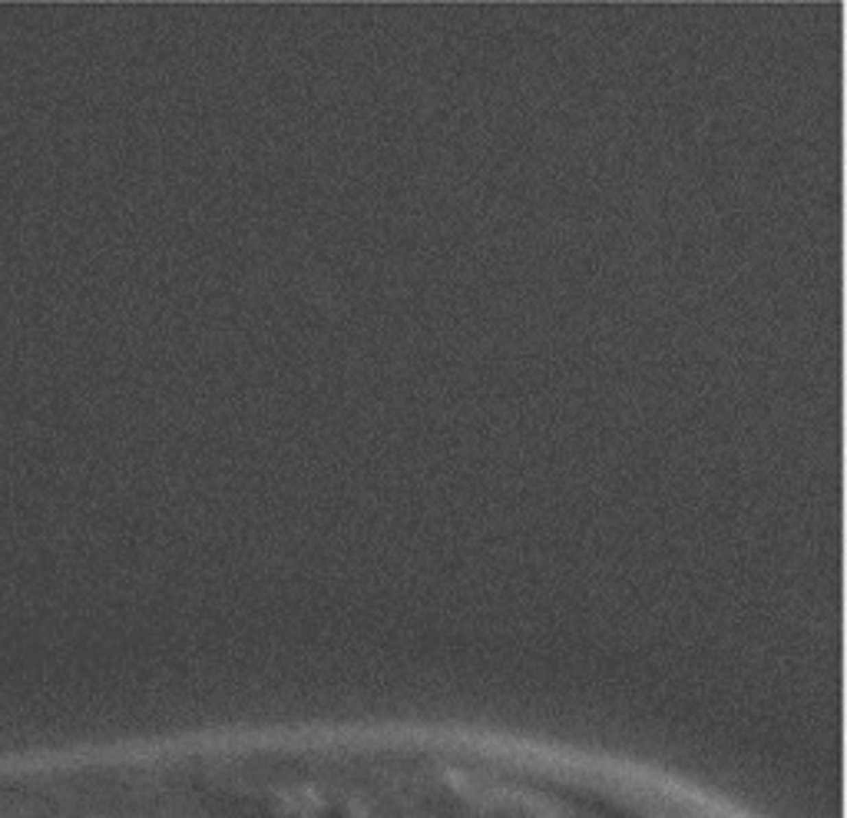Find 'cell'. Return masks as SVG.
<instances>
[{
  "label": "cell",
  "mask_w": 847,
  "mask_h": 818,
  "mask_svg": "<svg viewBox=\"0 0 847 818\" xmlns=\"http://www.w3.org/2000/svg\"><path fill=\"white\" fill-rule=\"evenodd\" d=\"M139 799H143V749H139Z\"/></svg>",
  "instance_id": "6da1fadb"
}]
</instances>
